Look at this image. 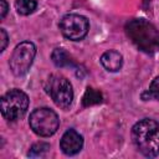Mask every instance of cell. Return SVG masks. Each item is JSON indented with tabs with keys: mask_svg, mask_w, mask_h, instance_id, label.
Returning a JSON list of instances; mask_svg holds the SVG:
<instances>
[{
	"mask_svg": "<svg viewBox=\"0 0 159 159\" xmlns=\"http://www.w3.org/2000/svg\"><path fill=\"white\" fill-rule=\"evenodd\" d=\"M132 140L143 155L157 157L159 154V122L150 118L137 122L132 128Z\"/></svg>",
	"mask_w": 159,
	"mask_h": 159,
	"instance_id": "cell-1",
	"label": "cell"
},
{
	"mask_svg": "<svg viewBox=\"0 0 159 159\" xmlns=\"http://www.w3.org/2000/svg\"><path fill=\"white\" fill-rule=\"evenodd\" d=\"M125 32L132 42L143 52L154 53L159 50V30L144 19H133L125 24Z\"/></svg>",
	"mask_w": 159,
	"mask_h": 159,
	"instance_id": "cell-2",
	"label": "cell"
},
{
	"mask_svg": "<svg viewBox=\"0 0 159 159\" xmlns=\"http://www.w3.org/2000/svg\"><path fill=\"white\" fill-rule=\"evenodd\" d=\"M29 108V97L20 89H10L1 97V114L9 122H15L25 116Z\"/></svg>",
	"mask_w": 159,
	"mask_h": 159,
	"instance_id": "cell-3",
	"label": "cell"
},
{
	"mask_svg": "<svg viewBox=\"0 0 159 159\" xmlns=\"http://www.w3.org/2000/svg\"><path fill=\"white\" fill-rule=\"evenodd\" d=\"M45 89L60 108H67L73 99V89L70 81L61 75H51L46 80Z\"/></svg>",
	"mask_w": 159,
	"mask_h": 159,
	"instance_id": "cell-4",
	"label": "cell"
},
{
	"mask_svg": "<svg viewBox=\"0 0 159 159\" xmlns=\"http://www.w3.org/2000/svg\"><path fill=\"white\" fill-rule=\"evenodd\" d=\"M29 124L34 130V133H36L37 135L51 137L57 132L60 120L57 114L52 109L47 107H42L31 112L29 118Z\"/></svg>",
	"mask_w": 159,
	"mask_h": 159,
	"instance_id": "cell-5",
	"label": "cell"
},
{
	"mask_svg": "<svg viewBox=\"0 0 159 159\" xmlns=\"http://www.w3.org/2000/svg\"><path fill=\"white\" fill-rule=\"evenodd\" d=\"M36 56V46L31 41L20 42L12 51L9 65L15 76H24L31 67Z\"/></svg>",
	"mask_w": 159,
	"mask_h": 159,
	"instance_id": "cell-6",
	"label": "cell"
},
{
	"mask_svg": "<svg viewBox=\"0 0 159 159\" xmlns=\"http://www.w3.org/2000/svg\"><path fill=\"white\" fill-rule=\"evenodd\" d=\"M58 27L61 34L66 39L72 41H80L87 35L89 24L88 20L82 15L67 14L60 20Z\"/></svg>",
	"mask_w": 159,
	"mask_h": 159,
	"instance_id": "cell-7",
	"label": "cell"
},
{
	"mask_svg": "<svg viewBox=\"0 0 159 159\" xmlns=\"http://www.w3.org/2000/svg\"><path fill=\"white\" fill-rule=\"evenodd\" d=\"M83 147V137L75 129H68L63 133L60 140V148L66 155L77 154Z\"/></svg>",
	"mask_w": 159,
	"mask_h": 159,
	"instance_id": "cell-8",
	"label": "cell"
},
{
	"mask_svg": "<svg viewBox=\"0 0 159 159\" xmlns=\"http://www.w3.org/2000/svg\"><path fill=\"white\" fill-rule=\"evenodd\" d=\"M101 63L102 66L109 71V72H117L122 68L123 65V56L116 51V50H109L104 52L101 57Z\"/></svg>",
	"mask_w": 159,
	"mask_h": 159,
	"instance_id": "cell-9",
	"label": "cell"
},
{
	"mask_svg": "<svg viewBox=\"0 0 159 159\" xmlns=\"http://www.w3.org/2000/svg\"><path fill=\"white\" fill-rule=\"evenodd\" d=\"M51 58H52L53 63L57 67H66V66H72L73 65V61H72L71 56L63 48H55L52 55H51Z\"/></svg>",
	"mask_w": 159,
	"mask_h": 159,
	"instance_id": "cell-10",
	"label": "cell"
},
{
	"mask_svg": "<svg viewBox=\"0 0 159 159\" xmlns=\"http://www.w3.org/2000/svg\"><path fill=\"white\" fill-rule=\"evenodd\" d=\"M102 102V93L92 87H88L83 94V98H82V104L84 107H89V106H93V104H98Z\"/></svg>",
	"mask_w": 159,
	"mask_h": 159,
	"instance_id": "cell-11",
	"label": "cell"
},
{
	"mask_svg": "<svg viewBox=\"0 0 159 159\" xmlns=\"http://www.w3.org/2000/svg\"><path fill=\"white\" fill-rule=\"evenodd\" d=\"M37 6L36 0H16L15 9L20 15H30L35 11Z\"/></svg>",
	"mask_w": 159,
	"mask_h": 159,
	"instance_id": "cell-12",
	"label": "cell"
},
{
	"mask_svg": "<svg viewBox=\"0 0 159 159\" xmlns=\"http://www.w3.org/2000/svg\"><path fill=\"white\" fill-rule=\"evenodd\" d=\"M142 98H143L144 101H148V99L159 101V76L155 77V78L152 81L149 88L142 94Z\"/></svg>",
	"mask_w": 159,
	"mask_h": 159,
	"instance_id": "cell-13",
	"label": "cell"
},
{
	"mask_svg": "<svg viewBox=\"0 0 159 159\" xmlns=\"http://www.w3.org/2000/svg\"><path fill=\"white\" fill-rule=\"evenodd\" d=\"M50 149V145L47 143H36L34 144L29 150V157H42L47 150Z\"/></svg>",
	"mask_w": 159,
	"mask_h": 159,
	"instance_id": "cell-14",
	"label": "cell"
},
{
	"mask_svg": "<svg viewBox=\"0 0 159 159\" xmlns=\"http://www.w3.org/2000/svg\"><path fill=\"white\" fill-rule=\"evenodd\" d=\"M0 41H1L0 51L2 52L6 48V45H7V34H6V31L4 29H0Z\"/></svg>",
	"mask_w": 159,
	"mask_h": 159,
	"instance_id": "cell-15",
	"label": "cell"
},
{
	"mask_svg": "<svg viewBox=\"0 0 159 159\" xmlns=\"http://www.w3.org/2000/svg\"><path fill=\"white\" fill-rule=\"evenodd\" d=\"M7 2L5 1V0H0V17L1 19H4L5 17V15H6V12H7Z\"/></svg>",
	"mask_w": 159,
	"mask_h": 159,
	"instance_id": "cell-16",
	"label": "cell"
}]
</instances>
